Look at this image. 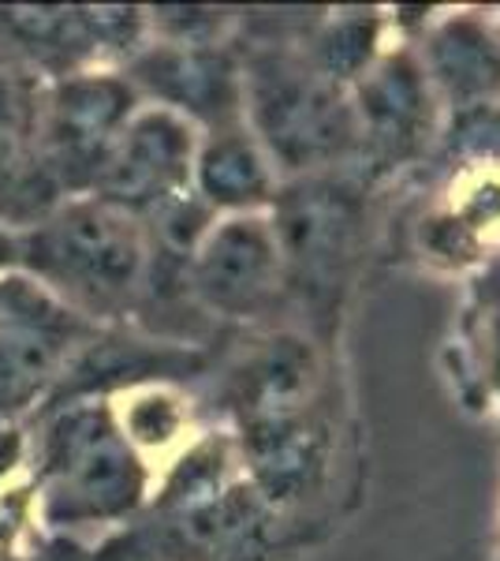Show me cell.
I'll use <instances>...</instances> for the list:
<instances>
[{
  "label": "cell",
  "instance_id": "6da1fadb",
  "mask_svg": "<svg viewBox=\"0 0 500 561\" xmlns=\"http://www.w3.org/2000/svg\"><path fill=\"white\" fill-rule=\"evenodd\" d=\"M150 472L120 431L113 404L75 397L49 415L34 457V505L49 531L120 524L147 502Z\"/></svg>",
  "mask_w": 500,
  "mask_h": 561
},
{
  "label": "cell",
  "instance_id": "7a4b0ae2",
  "mask_svg": "<svg viewBox=\"0 0 500 561\" xmlns=\"http://www.w3.org/2000/svg\"><path fill=\"white\" fill-rule=\"evenodd\" d=\"M142 274L139 217L94 195H63L34 225H23V277L94 325L131 307Z\"/></svg>",
  "mask_w": 500,
  "mask_h": 561
},
{
  "label": "cell",
  "instance_id": "3957f363",
  "mask_svg": "<svg viewBox=\"0 0 500 561\" xmlns=\"http://www.w3.org/2000/svg\"><path fill=\"white\" fill-rule=\"evenodd\" d=\"M97 325L63 307L31 277L0 280V415L31 409L60 386Z\"/></svg>",
  "mask_w": 500,
  "mask_h": 561
},
{
  "label": "cell",
  "instance_id": "277c9868",
  "mask_svg": "<svg viewBox=\"0 0 500 561\" xmlns=\"http://www.w3.org/2000/svg\"><path fill=\"white\" fill-rule=\"evenodd\" d=\"M139 113V90L127 76L97 68L63 71L45 87L38 116V158L68 195H86L97 161Z\"/></svg>",
  "mask_w": 500,
  "mask_h": 561
},
{
  "label": "cell",
  "instance_id": "5b68a950",
  "mask_svg": "<svg viewBox=\"0 0 500 561\" xmlns=\"http://www.w3.org/2000/svg\"><path fill=\"white\" fill-rule=\"evenodd\" d=\"M195 131L190 121L161 105L139 108L97 161L86 195L127 210L131 217L158 214L187 195L195 176Z\"/></svg>",
  "mask_w": 500,
  "mask_h": 561
},
{
  "label": "cell",
  "instance_id": "8992f818",
  "mask_svg": "<svg viewBox=\"0 0 500 561\" xmlns=\"http://www.w3.org/2000/svg\"><path fill=\"white\" fill-rule=\"evenodd\" d=\"M251 113L258 135L284 165H314L348 142V108L329 83L284 65H261L251 76Z\"/></svg>",
  "mask_w": 500,
  "mask_h": 561
},
{
  "label": "cell",
  "instance_id": "52a82bcc",
  "mask_svg": "<svg viewBox=\"0 0 500 561\" xmlns=\"http://www.w3.org/2000/svg\"><path fill=\"white\" fill-rule=\"evenodd\" d=\"M280 248L266 221L229 217L202 232L190 255V285L221 314H254L272 296Z\"/></svg>",
  "mask_w": 500,
  "mask_h": 561
},
{
  "label": "cell",
  "instance_id": "ba28073f",
  "mask_svg": "<svg viewBox=\"0 0 500 561\" xmlns=\"http://www.w3.org/2000/svg\"><path fill=\"white\" fill-rule=\"evenodd\" d=\"M127 83L161 98V108L187 116H232L240 105V76L232 60L206 45H153L131 57Z\"/></svg>",
  "mask_w": 500,
  "mask_h": 561
},
{
  "label": "cell",
  "instance_id": "9c48e42d",
  "mask_svg": "<svg viewBox=\"0 0 500 561\" xmlns=\"http://www.w3.org/2000/svg\"><path fill=\"white\" fill-rule=\"evenodd\" d=\"M243 449L254 476V491L266 502H288L303 497L322 472V431L303 415L284 420L243 423Z\"/></svg>",
  "mask_w": 500,
  "mask_h": 561
},
{
  "label": "cell",
  "instance_id": "30bf717a",
  "mask_svg": "<svg viewBox=\"0 0 500 561\" xmlns=\"http://www.w3.org/2000/svg\"><path fill=\"white\" fill-rule=\"evenodd\" d=\"M354 229V206L329 184H303L280 198L277 210V248L299 262H333L344 251Z\"/></svg>",
  "mask_w": 500,
  "mask_h": 561
},
{
  "label": "cell",
  "instance_id": "8fae6325",
  "mask_svg": "<svg viewBox=\"0 0 500 561\" xmlns=\"http://www.w3.org/2000/svg\"><path fill=\"white\" fill-rule=\"evenodd\" d=\"M311 382H314L311 348L295 337L269 341V345L240 370V378H235V404H240L243 423L299 415Z\"/></svg>",
  "mask_w": 500,
  "mask_h": 561
},
{
  "label": "cell",
  "instance_id": "7c38bea8",
  "mask_svg": "<svg viewBox=\"0 0 500 561\" xmlns=\"http://www.w3.org/2000/svg\"><path fill=\"white\" fill-rule=\"evenodd\" d=\"M45 87L34 71L0 57V192L45 173L38 158V116Z\"/></svg>",
  "mask_w": 500,
  "mask_h": 561
},
{
  "label": "cell",
  "instance_id": "4fadbf2b",
  "mask_svg": "<svg viewBox=\"0 0 500 561\" xmlns=\"http://www.w3.org/2000/svg\"><path fill=\"white\" fill-rule=\"evenodd\" d=\"M195 187L209 206H254L269 198V169L243 131H224L195 153Z\"/></svg>",
  "mask_w": 500,
  "mask_h": 561
},
{
  "label": "cell",
  "instance_id": "5bb4252c",
  "mask_svg": "<svg viewBox=\"0 0 500 561\" xmlns=\"http://www.w3.org/2000/svg\"><path fill=\"white\" fill-rule=\"evenodd\" d=\"M362 108L377 139L385 142H411L418 124L426 116L422 79L407 60H388L385 68L362 87Z\"/></svg>",
  "mask_w": 500,
  "mask_h": 561
},
{
  "label": "cell",
  "instance_id": "9a60e30c",
  "mask_svg": "<svg viewBox=\"0 0 500 561\" xmlns=\"http://www.w3.org/2000/svg\"><path fill=\"white\" fill-rule=\"evenodd\" d=\"M433 65L438 76L452 87V94H486L500 83V57L470 23L444 26L433 42Z\"/></svg>",
  "mask_w": 500,
  "mask_h": 561
},
{
  "label": "cell",
  "instance_id": "2e32d148",
  "mask_svg": "<svg viewBox=\"0 0 500 561\" xmlns=\"http://www.w3.org/2000/svg\"><path fill=\"white\" fill-rule=\"evenodd\" d=\"M113 412H116L120 431L127 434V442H131L135 449L165 446L172 434L179 431L176 404H172L165 393H158V389H150V393H135L131 401H127V409H116L113 404Z\"/></svg>",
  "mask_w": 500,
  "mask_h": 561
},
{
  "label": "cell",
  "instance_id": "e0dca14e",
  "mask_svg": "<svg viewBox=\"0 0 500 561\" xmlns=\"http://www.w3.org/2000/svg\"><path fill=\"white\" fill-rule=\"evenodd\" d=\"M370 53V26L367 23H344L340 31H333L322 45L325 68L333 76H348V71H359L362 60Z\"/></svg>",
  "mask_w": 500,
  "mask_h": 561
},
{
  "label": "cell",
  "instance_id": "ac0fdd59",
  "mask_svg": "<svg viewBox=\"0 0 500 561\" xmlns=\"http://www.w3.org/2000/svg\"><path fill=\"white\" fill-rule=\"evenodd\" d=\"M23 274V225H8L0 217V280Z\"/></svg>",
  "mask_w": 500,
  "mask_h": 561
},
{
  "label": "cell",
  "instance_id": "d6986e66",
  "mask_svg": "<svg viewBox=\"0 0 500 561\" xmlns=\"http://www.w3.org/2000/svg\"><path fill=\"white\" fill-rule=\"evenodd\" d=\"M26 561H97V558H86L83 550H79L75 542H68V539H53L49 547L38 550V554L26 558Z\"/></svg>",
  "mask_w": 500,
  "mask_h": 561
}]
</instances>
